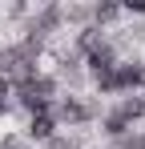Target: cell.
Instances as JSON below:
<instances>
[{"instance_id":"cell-1","label":"cell","mask_w":145,"mask_h":149,"mask_svg":"<svg viewBox=\"0 0 145 149\" xmlns=\"http://www.w3.org/2000/svg\"><path fill=\"white\" fill-rule=\"evenodd\" d=\"M12 101L20 105L24 113L32 117V113H48L52 109V101H56V77H24L20 85H12Z\"/></svg>"},{"instance_id":"cell-2","label":"cell","mask_w":145,"mask_h":149,"mask_svg":"<svg viewBox=\"0 0 145 149\" xmlns=\"http://www.w3.org/2000/svg\"><path fill=\"white\" fill-rule=\"evenodd\" d=\"M48 113H52V121H56V125H69V129H81V125H93V121H97V109L89 105V101H81L77 93L56 97Z\"/></svg>"},{"instance_id":"cell-3","label":"cell","mask_w":145,"mask_h":149,"mask_svg":"<svg viewBox=\"0 0 145 149\" xmlns=\"http://www.w3.org/2000/svg\"><path fill=\"white\" fill-rule=\"evenodd\" d=\"M109 93H125V97H133V93H145V61H137V56H129V61H117Z\"/></svg>"},{"instance_id":"cell-4","label":"cell","mask_w":145,"mask_h":149,"mask_svg":"<svg viewBox=\"0 0 145 149\" xmlns=\"http://www.w3.org/2000/svg\"><path fill=\"white\" fill-rule=\"evenodd\" d=\"M24 137L36 141V145H48V141L56 137V121H52V113H32L28 125H24Z\"/></svg>"},{"instance_id":"cell-5","label":"cell","mask_w":145,"mask_h":149,"mask_svg":"<svg viewBox=\"0 0 145 149\" xmlns=\"http://www.w3.org/2000/svg\"><path fill=\"white\" fill-rule=\"evenodd\" d=\"M113 113H117L125 125H137V121L145 117V97H141V93H133V97H121Z\"/></svg>"},{"instance_id":"cell-6","label":"cell","mask_w":145,"mask_h":149,"mask_svg":"<svg viewBox=\"0 0 145 149\" xmlns=\"http://www.w3.org/2000/svg\"><path fill=\"white\" fill-rule=\"evenodd\" d=\"M117 149H145V137L141 133H125V137H117Z\"/></svg>"},{"instance_id":"cell-7","label":"cell","mask_w":145,"mask_h":149,"mask_svg":"<svg viewBox=\"0 0 145 149\" xmlns=\"http://www.w3.org/2000/svg\"><path fill=\"white\" fill-rule=\"evenodd\" d=\"M121 16H145V0H129V4H121Z\"/></svg>"}]
</instances>
